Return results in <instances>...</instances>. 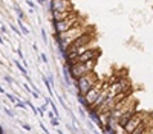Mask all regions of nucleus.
Segmentation results:
<instances>
[{
	"label": "nucleus",
	"mask_w": 153,
	"mask_h": 134,
	"mask_svg": "<svg viewBox=\"0 0 153 134\" xmlns=\"http://www.w3.org/2000/svg\"><path fill=\"white\" fill-rule=\"evenodd\" d=\"M92 28H87V26H84V23H78L77 26H74V28H71L69 31H66L63 34H54V37L57 40V43H58V49L60 52H66L69 47H71V44L75 41L77 38H80L81 35H84L86 32H89Z\"/></svg>",
	"instance_id": "1"
},
{
	"label": "nucleus",
	"mask_w": 153,
	"mask_h": 134,
	"mask_svg": "<svg viewBox=\"0 0 153 134\" xmlns=\"http://www.w3.org/2000/svg\"><path fill=\"white\" fill-rule=\"evenodd\" d=\"M97 61L98 59H90V61H84V63H74L71 66H66V64L64 66L68 67L71 78L75 81V79H78L80 76H84V75H87V73L94 72L95 66H97Z\"/></svg>",
	"instance_id": "2"
},
{
	"label": "nucleus",
	"mask_w": 153,
	"mask_h": 134,
	"mask_svg": "<svg viewBox=\"0 0 153 134\" xmlns=\"http://www.w3.org/2000/svg\"><path fill=\"white\" fill-rule=\"evenodd\" d=\"M98 81H99V78H98V75L95 73V70L90 72V73H87V75H84V76H80L78 79H75V81H74L75 89H77V95L84 96L86 93H87Z\"/></svg>",
	"instance_id": "3"
},
{
	"label": "nucleus",
	"mask_w": 153,
	"mask_h": 134,
	"mask_svg": "<svg viewBox=\"0 0 153 134\" xmlns=\"http://www.w3.org/2000/svg\"><path fill=\"white\" fill-rule=\"evenodd\" d=\"M78 23H83V18L80 17L77 12H74L69 18L61 20V22H52V26H54V34H63L66 31H69L71 28L77 26Z\"/></svg>",
	"instance_id": "4"
},
{
	"label": "nucleus",
	"mask_w": 153,
	"mask_h": 134,
	"mask_svg": "<svg viewBox=\"0 0 153 134\" xmlns=\"http://www.w3.org/2000/svg\"><path fill=\"white\" fill-rule=\"evenodd\" d=\"M132 89V84L127 78H119L118 81H115L114 84H110L109 87V98L110 99H114L116 95H119V93H123L126 90H130Z\"/></svg>",
	"instance_id": "5"
},
{
	"label": "nucleus",
	"mask_w": 153,
	"mask_h": 134,
	"mask_svg": "<svg viewBox=\"0 0 153 134\" xmlns=\"http://www.w3.org/2000/svg\"><path fill=\"white\" fill-rule=\"evenodd\" d=\"M103 84H104V81L99 79V81L84 95V107H86V108H89V107H92L95 104V100L98 99L99 93H101V90H103Z\"/></svg>",
	"instance_id": "6"
},
{
	"label": "nucleus",
	"mask_w": 153,
	"mask_h": 134,
	"mask_svg": "<svg viewBox=\"0 0 153 134\" xmlns=\"http://www.w3.org/2000/svg\"><path fill=\"white\" fill-rule=\"evenodd\" d=\"M147 116H149V113H147V111H138V110H136V111H135V114L132 116V117L129 119V122L124 125V128H126V131H127V134H132V133H133L135 128H136V126L141 124Z\"/></svg>",
	"instance_id": "7"
},
{
	"label": "nucleus",
	"mask_w": 153,
	"mask_h": 134,
	"mask_svg": "<svg viewBox=\"0 0 153 134\" xmlns=\"http://www.w3.org/2000/svg\"><path fill=\"white\" fill-rule=\"evenodd\" d=\"M48 3L51 11H75L72 0H49Z\"/></svg>",
	"instance_id": "8"
},
{
	"label": "nucleus",
	"mask_w": 153,
	"mask_h": 134,
	"mask_svg": "<svg viewBox=\"0 0 153 134\" xmlns=\"http://www.w3.org/2000/svg\"><path fill=\"white\" fill-rule=\"evenodd\" d=\"M98 57H99V49L90 47L87 50H84L81 55H78L75 63H84V61H90V59H98Z\"/></svg>",
	"instance_id": "9"
},
{
	"label": "nucleus",
	"mask_w": 153,
	"mask_h": 134,
	"mask_svg": "<svg viewBox=\"0 0 153 134\" xmlns=\"http://www.w3.org/2000/svg\"><path fill=\"white\" fill-rule=\"evenodd\" d=\"M75 11H51V18L52 22H61V20L69 18Z\"/></svg>",
	"instance_id": "10"
},
{
	"label": "nucleus",
	"mask_w": 153,
	"mask_h": 134,
	"mask_svg": "<svg viewBox=\"0 0 153 134\" xmlns=\"http://www.w3.org/2000/svg\"><path fill=\"white\" fill-rule=\"evenodd\" d=\"M135 111H136V105H135V107H132V108H130V110H127V111H126V113H124V114H123L121 117H119V120H118V125H121V126H124L126 124H127V122H129V119H130L132 116H133V114H135Z\"/></svg>",
	"instance_id": "11"
},
{
	"label": "nucleus",
	"mask_w": 153,
	"mask_h": 134,
	"mask_svg": "<svg viewBox=\"0 0 153 134\" xmlns=\"http://www.w3.org/2000/svg\"><path fill=\"white\" fill-rule=\"evenodd\" d=\"M14 64H16V67H17V69L20 70V73H22V75L25 76V79H26V81H28V82H32V81H31V78H29V75H28V70H26V67H25L22 63H20L18 59H16V61H14Z\"/></svg>",
	"instance_id": "12"
},
{
	"label": "nucleus",
	"mask_w": 153,
	"mask_h": 134,
	"mask_svg": "<svg viewBox=\"0 0 153 134\" xmlns=\"http://www.w3.org/2000/svg\"><path fill=\"white\" fill-rule=\"evenodd\" d=\"M98 117H99V122H101L103 126H107L109 120H110V111H101V113H98Z\"/></svg>",
	"instance_id": "13"
},
{
	"label": "nucleus",
	"mask_w": 153,
	"mask_h": 134,
	"mask_svg": "<svg viewBox=\"0 0 153 134\" xmlns=\"http://www.w3.org/2000/svg\"><path fill=\"white\" fill-rule=\"evenodd\" d=\"M43 82H44V85H46V89H48L49 95H54V89H52V84H51V81H49V78L43 76Z\"/></svg>",
	"instance_id": "14"
},
{
	"label": "nucleus",
	"mask_w": 153,
	"mask_h": 134,
	"mask_svg": "<svg viewBox=\"0 0 153 134\" xmlns=\"http://www.w3.org/2000/svg\"><path fill=\"white\" fill-rule=\"evenodd\" d=\"M14 11H16V14H17V18H18V20H23V18H25L23 11L20 9V6H18L17 3H14Z\"/></svg>",
	"instance_id": "15"
},
{
	"label": "nucleus",
	"mask_w": 153,
	"mask_h": 134,
	"mask_svg": "<svg viewBox=\"0 0 153 134\" xmlns=\"http://www.w3.org/2000/svg\"><path fill=\"white\" fill-rule=\"evenodd\" d=\"M17 22H18V28H20V31H22V32L25 34V35H28V34H29V29L25 26L23 20H18V18H17Z\"/></svg>",
	"instance_id": "16"
},
{
	"label": "nucleus",
	"mask_w": 153,
	"mask_h": 134,
	"mask_svg": "<svg viewBox=\"0 0 153 134\" xmlns=\"http://www.w3.org/2000/svg\"><path fill=\"white\" fill-rule=\"evenodd\" d=\"M9 29L14 32L16 35H18V37H22V35H23V32L20 31V28H17V26H16V24H12V23H9Z\"/></svg>",
	"instance_id": "17"
},
{
	"label": "nucleus",
	"mask_w": 153,
	"mask_h": 134,
	"mask_svg": "<svg viewBox=\"0 0 153 134\" xmlns=\"http://www.w3.org/2000/svg\"><path fill=\"white\" fill-rule=\"evenodd\" d=\"M16 107H17V108H22V110H26V107H28V104H26V100H25V102H23V100H17V104H14Z\"/></svg>",
	"instance_id": "18"
},
{
	"label": "nucleus",
	"mask_w": 153,
	"mask_h": 134,
	"mask_svg": "<svg viewBox=\"0 0 153 134\" xmlns=\"http://www.w3.org/2000/svg\"><path fill=\"white\" fill-rule=\"evenodd\" d=\"M26 104H28V107H29L32 111H34V114H37V113H38V108H37L34 104H32V100H26Z\"/></svg>",
	"instance_id": "19"
},
{
	"label": "nucleus",
	"mask_w": 153,
	"mask_h": 134,
	"mask_svg": "<svg viewBox=\"0 0 153 134\" xmlns=\"http://www.w3.org/2000/svg\"><path fill=\"white\" fill-rule=\"evenodd\" d=\"M6 98H8V100L12 104H17V100H18V98H16L14 95H11V93H6Z\"/></svg>",
	"instance_id": "20"
},
{
	"label": "nucleus",
	"mask_w": 153,
	"mask_h": 134,
	"mask_svg": "<svg viewBox=\"0 0 153 134\" xmlns=\"http://www.w3.org/2000/svg\"><path fill=\"white\" fill-rule=\"evenodd\" d=\"M51 125H52V126H60V120H58V117L51 119Z\"/></svg>",
	"instance_id": "21"
},
{
	"label": "nucleus",
	"mask_w": 153,
	"mask_h": 134,
	"mask_svg": "<svg viewBox=\"0 0 153 134\" xmlns=\"http://www.w3.org/2000/svg\"><path fill=\"white\" fill-rule=\"evenodd\" d=\"M20 125H22V128H25L26 131H31V130H32L29 124H25V122H20Z\"/></svg>",
	"instance_id": "22"
},
{
	"label": "nucleus",
	"mask_w": 153,
	"mask_h": 134,
	"mask_svg": "<svg viewBox=\"0 0 153 134\" xmlns=\"http://www.w3.org/2000/svg\"><path fill=\"white\" fill-rule=\"evenodd\" d=\"M40 58H42V61H43L44 64L49 63V59H48V57H46V53H40Z\"/></svg>",
	"instance_id": "23"
},
{
	"label": "nucleus",
	"mask_w": 153,
	"mask_h": 134,
	"mask_svg": "<svg viewBox=\"0 0 153 134\" xmlns=\"http://www.w3.org/2000/svg\"><path fill=\"white\" fill-rule=\"evenodd\" d=\"M42 38H43L44 44H48V35H46V31L44 29H42Z\"/></svg>",
	"instance_id": "24"
},
{
	"label": "nucleus",
	"mask_w": 153,
	"mask_h": 134,
	"mask_svg": "<svg viewBox=\"0 0 153 134\" xmlns=\"http://www.w3.org/2000/svg\"><path fill=\"white\" fill-rule=\"evenodd\" d=\"M3 111H5V113H6V114H8L9 117H14V116H16L14 113H12V111H11L9 108H6V107H5V108H3Z\"/></svg>",
	"instance_id": "25"
},
{
	"label": "nucleus",
	"mask_w": 153,
	"mask_h": 134,
	"mask_svg": "<svg viewBox=\"0 0 153 134\" xmlns=\"http://www.w3.org/2000/svg\"><path fill=\"white\" fill-rule=\"evenodd\" d=\"M5 81L8 82V84H12V82H14V79H12L9 75H5Z\"/></svg>",
	"instance_id": "26"
},
{
	"label": "nucleus",
	"mask_w": 153,
	"mask_h": 134,
	"mask_svg": "<svg viewBox=\"0 0 153 134\" xmlns=\"http://www.w3.org/2000/svg\"><path fill=\"white\" fill-rule=\"evenodd\" d=\"M0 32H2V34H8V28H6L5 24H0Z\"/></svg>",
	"instance_id": "27"
},
{
	"label": "nucleus",
	"mask_w": 153,
	"mask_h": 134,
	"mask_svg": "<svg viewBox=\"0 0 153 134\" xmlns=\"http://www.w3.org/2000/svg\"><path fill=\"white\" fill-rule=\"evenodd\" d=\"M40 128H42V131H43L44 134H51V133H49V130H48V128H46V126H44L43 124H40Z\"/></svg>",
	"instance_id": "28"
},
{
	"label": "nucleus",
	"mask_w": 153,
	"mask_h": 134,
	"mask_svg": "<svg viewBox=\"0 0 153 134\" xmlns=\"http://www.w3.org/2000/svg\"><path fill=\"white\" fill-rule=\"evenodd\" d=\"M26 5H28V6H31V8H32V9H34V8H35V3H34V2H32V0H26Z\"/></svg>",
	"instance_id": "29"
},
{
	"label": "nucleus",
	"mask_w": 153,
	"mask_h": 134,
	"mask_svg": "<svg viewBox=\"0 0 153 134\" xmlns=\"http://www.w3.org/2000/svg\"><path fill=\"white\" fill-rule=\"evenodd\" d=\"M78 113H80V116H83V117H86V113H84V107H80V110H78Z\"/></svg>",
	"instance_id": "30"
},
{
	"label": "nucleus",
	"mask_w": 153,
	"mask_h": 134,
	"mask_svg": "<svg viewBox=\"0 0 153 134\" xmlns=\"http://www.w3.org/2000/svg\"><path fill=\"white\" fill-rule=\"evenodd\" d=\"M48 2H49V0H37L38 5H44V3H48Z\"/></svg>",
	"instance_id": "31"
},
{
	"label": "nucleus",
	"mask_w": 153,
	"mask_h": 134,
	"mask_svg": "<svg viewBox=\"0 0 153 134\" xmlns=\"http://www.w3.org/2000/svg\"><path fill=\"white\" fill-rule=\"evenodd\" d=\"M0 134H6V133H5V130H3V126H2V125H0Z\"/></svg>",
	"instance_id": "32"
},
{
	"label": "nucleus",
	"mask_w": 153,
	"mask_h": 134,
	"mask_svg": "<svg viewBox=\"0 0 153 134\" xmlns=\"http://www.w3.org/2000/svg\"><path fill=\"white\" fill-rule=\"evenodd\" d=\"M32 49H34L35 52H38V47H37V44H32Z\"/></svg>",
	"instance_id": "33"
},
{
	"label": "nucleus",
	"mask_w": 153,
	"mask_h": 134,
	"mask_svg": "<svg viewBox=\"0 0 153 134\" xmlns=\"http://www.w3.org/2000/svg\"><path fill=\"white\" fill-rule=\"evenodd\" d=\"M0 44H5V40H3V37L0 35Z\"/></svg>",
	"instance_id": "34"
},
{
	"label": "nucleus",
	"mask_w": 153,
	"mask_h": 134,
	"mask_svg": "<svg viewBox=\"0 0 153 134\" xmlns=\"http://www.w3.org/2000/svg\"><path fill=\"white\" fill-rule=\"evenodd\" d=\"M90 131H92V133H94V134H99V133H98V131H97L95 128H94V130H90Z\"/></svg>",
	"instance_id": "35"
},
{
	"label": "nucleus",
	"mask_w": 153,
	"mask_h": 134,
	"mask_svg": "<svg viewBox=\"0 0 153 134\" xmlns=\"http://www.w3.org/2000/svg\"><path fill=\"white\" fill-rule=\"evenodd\" d=\"M0 93H5V90H3V87L0 85Z\"/></svg>",
	"instance_id": "36"
},
{
	"label": "nucleus",
	"mask_w": 153,
	"mask_h": 134,
	"mask_svg": "<svg viewBox=\"0 0 153 134\" xmlns=\"http://www.w3.org/2000/svg\"><path fill=\"white\" fill-rule=\"evenodd\" d=\"M57 131H58V134H63V131H61V130H60V128H57Z\"/></svg>",
	"instance_id": "37"
}]
</instances>
